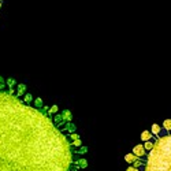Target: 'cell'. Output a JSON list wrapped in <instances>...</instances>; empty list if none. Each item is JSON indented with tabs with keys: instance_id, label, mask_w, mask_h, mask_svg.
I'll list each match as a JSON object with an SVG mask.
<instances>
[{
	"instance_id": "cell-6",
	"label": "cell",
	"mask_w": 171,
	"mask_h": 171,
	"mask_svg": "<svg viewBox=\"0 0 171 171\" xmlns=\"http://www.w3.org/2000/svg\"><path fill=\"white\" fill-rule=\"evenodd\" d=\"M17 88H18V92H17V96L18 97H21L22 94L26 93V85H25V83H19Z\"/></svg>"
},
{
	"instance_id": "cell-21",
	"label": "cell",
	"mask_w": 171,
	"mask_h": 171,
	"mask_svg": "<svg viewBox=\"0 0 171 171\" xmlns=\"http://www.w3.org/2000/svg\"><path fill=\"white\" fill-rule=\"evenodd\" d=\"M126 171H140V170H138V168H136V167L133 166V167H127Z\"/></svg>"
},
{
	"instance_id": "cell-18",
	"label": "cell",
	"mask_w": 171,
	"mask_h": 171,
	"mask_svg": "<svg viewBox=\"0 0 171 171\" xmlns=\"http://www.w3.org/2000/svg\"><path fill=\"white\" fill-rule=\"evenodd\" d=\"M70 138L73 140V141H75V140H78V138H79V136L77 134V133H71V134H70Z\"/></svg>"
},
{
	"instance_id": "cell-11",
	"label": "cell",
	"mask_w": 171,
	"mask_h": 171,
	"mask_svg": "<svg viewBox=\"0 0 171 171\" xmlns=\"http://www.w3.org/2000/svg\"><path fill=\"white\" fill-rule=\"evenodd\" d=\"M136 159H137V156H136L134 153H127L126 156H125V160H126L127 163H133Z\"/></svg>"
},
{
	"instance_id": "cell-16",
	"label": "cell",
	"mask_w": 171,
	"mask_h": 171,
	"mask_svg": "<svg viewBox=\"0 0 171 171\" xmlns=\"http://www.w3.org/2000/svg\"><path fill=\"white\" fill-rule=\"evenodd\" d=\"M6 82L8 83V86H10V88H14V86L17 85V82H15V79H14V78H8Z\"/></svg>"
},
{
	"instance_id": "cell-8",
	"label": "cell",
	"mask_w": 171,
	"mask_h": 171,
	"mask_svg": "<svg viewBox=\"0 0 171 171\" xmlns=\"http://www.w3.org/2000/svg\"><path fill=\"white\" fill-rule=\"evenodd\" d=\"M160 131H162V126H159V125H156V123L152 125V129H151V133H152V134L158 136Z\"/></svg>"
},
{
	"instance_id": "cell-14",
	"label": "cell",
	"mask_w": 171,
	"mask_h": 171,
	"mask_svg": "<svg viewBox=\"0 0 171 171\" xmlns=\"http://www.w3.org/2000/svg\"><path fill=\"white\" fill-rule=\"evenodd\" d=\"M34 107H36V108H41V107H43V99L37 97L36 100H34Z\"/></svg>"
},
{
	"instance_id": "cell-4",
	"label": "cell",
	"mask_w": 171,
	"mask_h": 171,
	"mask_svg": "<svg viewBox=\"0 0 171 171\" xmlns=\"http://www.w3.org/2000/svg\"><path fill=\"white\" fill-rule=\"evenodd\" d=\"M62 118H63L64 122H71V120H73V114H71L70 110H64L62 112Z\"/></svg>"
},
{
	"instance_id": "cell-2",
	"label": "cell",
	"mask_w": 171,
	"mask_h": 171,
	"mask_svg": "<svg viewBox=\"0 0 171 171\" xmlns=\"http://www.w3.org/2000/svg\"><path fill=\"white\" fill-rule=\"evenodd\" d=\"M144 171H171V133L158 137L149 151Z\"/></svg>"
},
{
	"instance_id": "cell-15",
	"label": "cell",
	"mask_w": 171,
	"mask_h": 171,
	"mask_svg": "<svg viewBox=\"0 0 171 171\" xmlns=\"http://www.w3.org/2000/svg\"><path fill=\"white\" fill-rule=\"evenodd\" d=\"M58 105H52L51 108H49V111H48V115H52V114H56L58 112Z\"/></svg>"
},
{
	"instance_id": "cell-17",
	"label": "cell",
	"mask_w": 171,
	"mask_h": 171,
	"mask_svg": "<svg viewBox=\"0 0 171 171\" xmlns=\"http://www.w3.org/2000/svg\"><path fill=\"white\" fill-rule=\"evenodd\" d=\"M3 88H6V81L3 77H0V90H3Z\"/></svg>"
},
{
	"instance_id": "cell-7",
	"label": "cell",
	"mask_w": 171,
	"mask_h": 171,
	"mask_svg": "<svg viewBox=\"0 0 171 171\" xmlns=\"http://www.w3.org/2000/svg\"><path fill=\"white\" fill-rule=\"evenodd\" d=\"M153 147H155V140H153V141H152V140H148V141L144 142V148H145V151L153 149Z\"/></svg>"
},
{
	"instance_id": "cell-10",
	"label": "cell",
	"mask_w": 171,
	"mask_h": 171,
	"mask_svg": "<svg viewBox=\"0 0 171 171\" xmlns=\"http://www.w3.org/2000/svg\"><path fill=\"white\" fill-rule=\"evenodd\" d=\"M162 127L164 129V130H167V131H171V119H166V120H163Z\"/></svg>"
},
{
	"instance_id": "cell-5",
	"label": "cell",
	"mask_w": 171,
	"mask_h": 171,
	"mask_svg": "<svg viewBox=\"0 0 171 171\" xmlns=\"http://www.w3.org/2000/svg\"><path fill=\"white\" fill-rule=\"evenodd\" d=\"M152 137H153V134H152L151 131H148V130H144V131L141 133V140H142V142L148 141V140H152Z\"/></svg>"
},
{
	"instance_id": "cell-13",
	"label": "cell",
	"mask_w": 171,
	"mask_h": 171,
	"mask_svg": "<svg viewBox=\"0 0 171 171\" xmlns=\"http://www.w3.org/2000/svg\"><path fill=\"white\" fill-rule=\"evenodd\" d=\"M142 164H144V163H142V160H141V158H137L136 160L133 162V166H134L136 168H140V167H142Z\"/></svg>"
},
{
	"instance_id": "cell-12",
	"label": "cell",
	"mask_w": 171,
	"mask_h": 171,
	"mask_svg": "<svg viewBox=\"0 0 171 171\" xmlns=\"http://www.w3.org/2000/svg\"><path fill=\"white\" fill-rule=\"evenodd\" d=\"M33 101V96L30 93H25V97H24V103L25 104H30Z\"/></svg>"
},
{
	"instance_id": "cell-24",
	"label": "cell",
	"mask_w": 171,
	"mask_h": 171,
	"mask_svg": "<svg viewBox=\"0 0 171 171\" xmlns=\"http://www.w3.org/2000/svg\"><path fill=\"white\" fill-rule=\"evenodd\" d=\"M0 2H2V0H0Z\"/></svg>"
},
{
	"instance_id": "cell-22",
	"label": "cell",
	"mask_w": 171,
	"mask_h": 171,
	"mask_svg": "<svg viewBox=\"0 0 171 171\" xmlns=\"http://www.w3.org/2000/svg\"><path fill=\"white\" fill-rule=\"evenodd\" d=\"M49 111V107L48 105H44V112H48Z\"/></svg>"
},
{
	"instance_id": "cell-1",
	"label": "cell",
	"mask_w": 171,
	"mask_h": 171,
	"mask_svg": "<svg viewBox=\"0 0 171 171\" xmlns=\"http://www.w3.org/2000/svg\"><path fill=\"white\" fill-rule=\"evenodd\" d=\"M73 151L54 120L0 90V171H70Z\"/></svg>"
},
{
	"instance_id": "cell-23",
	"label": "cell",
	"mask_w": 171,
	"mask_h": 171,
	"mask_svg": "<svg viewBox=\"0 0 171 171\" xmlns=\"http://www.w3.org/2000/svg\"><path fill=\"white\" fill-rule=\"evenodd\" d=\"M0 8H2V2H0Z\"/></svg>"
},
{
	"instance_id": "cell-9",
	"label": "cell",
	"mask_w": 171,
	"mask_h": 171,
	"mask_svg": "<svg viewBox=\"0 0 171 171\" xmlns=\"http://www.w3.org/2000/svg\"><path fill=\"white\" fill-rule=\"evenodd\" d=\"M77 167L78 168H85V167H88V162L85 160V159H79V160H77Z\"/></svg>"
},
{
	"instance_id": "cell-19",
	"label": "cell",
	"mask_w": 171,
	"mask_h": 171,
	"mask_svg": "<svg viewBox=\"0 0 171 171\" xmlns=\"http://www.w3.org/2000/svg\"><path fill=\"white\" fill-rule=\"evenodd\" d=\"M73 145H74V147H77V148H78V147H81V145H82L81 140L78 138V140H75V141H73Z\"/></svg>"
},
{
	"instance_id": "cell-3",
	"label": "cell",
	"mask_w": 171,
	"mask_h": 171,
	"mask_svg": "<svg viewBox=\"0 0 171 171\" xmlns=\"http://www.w3.org/2000/svg\"><path fill=\"white\" fill-rule=\"evenodd\" d=\"M133 153L136 155L137 158H144L145 156V153H147V151H145V148H144L142 144H138V145H136L134 148H133Z\"/></svg>"
},
{
	"instance_id": "cell-20",
	"label": "cell",
	"mask_w": 171,
	"mask_h": 171,
	"mask_svg": "<svg viewBox=\"0 0 171 171\" xmlns=\"http://www.w3.org/2000/svg\"><path fill=\"white\" fill-rule=\"evenodd\" d=\"M85 152H88V148H86V147H82L81 149H78L77 153H81V155H83V153H85Z\"/></svg>"
}]
</instances>
